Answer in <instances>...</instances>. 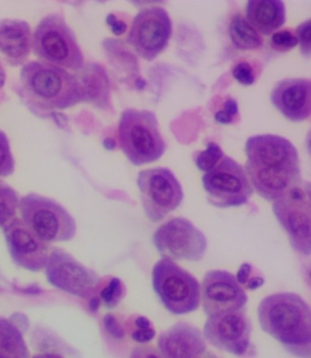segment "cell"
I'll use <instances>...</instances> for the list:
<instances>
[{"mask_svg": "<svg viewBox=\"0 0 311 358\" xmlns=\"http://www.w3.org/2000/svg\"><path fill=\"white\" fill-rule=\"evenodd\" d=\"M246 173L253 189L274 202L302 183L297 148L285 137L258 134L247 139Z\"/></svg>", "mask_w": 311, "mask_h": 358, "instance_id": "obj_1", "label": "cell"}, {"mask_svg": "<svg viewBox=\"0 0 311 358\" xmlns=\"http://www.w3.org/2000/svg\"><path fill=\"white\" fill-rule=\"evenodd\" d=\"M20 97L33 113L46 116L76 106L85 100L79 80L64 69L31 62L20 70Z\"/></svg>", "mask_w": 311, "mask_h": 358, "instance_id": "obj_2", "label": "cell"}, {"mask_svg": "<svg viewBox=\"0 0 311 358\" xmlns=\"http://www.w3.org/2000/svg\"><path fill=\"white\" fill-rule=\"evenodd\" d=\"M260 327L290 354L309 358L311 352V312L309 304L294 292L268 295L258 307Z\"/></svg>", "mask_w": 311, "mask_h": 358, "instance_id": "obj_3", "label": "cell"}, {"mask_svg": "<svg viewBox=\"0 0 311 358\" xmlns=\"http://www.w3.org/2000/svg\"><path fill=\"white\" fill-rule=\"evenodd\" d=\"M118 138L122 152L134 166L155 162L166 150L157 115L148 110H124L120 118Z\"/></svg>", "mask_w": 311, "mask_h": 358, "instance_id": "obj_4", "label": "cell"}, {"mask_svg": "<svg viewBox=\"0 0 311 358\" xmlns=\"http://www.w3.org/2000/svg\"><path fill=\"white\" fill-rule=\"evenodd\" d=\"M32 48L45 64L71 71L85 67L82 48L62 15L50 14L41 20L32 36Z\"/></svg>", "mask_w": 311, "mask_h": 358, "instance_id": "obj_5", "label": "cell"}, {"mask_svg": "<svg viewBox=\"0 0 311 358\" xmlns=\"http://www.w3.org/2000/svg\"><path fill=\"white\" fill-rule=\"evenodd\" d=\"M19 208L24 224L45 243H62L75 237V220L54 199L28 194L20 199Z\"/></svg>", "mask_w": 311, "mask_h": 358, "instance_id": "obj_6", "label": "cell"}, {"mask_svg": "<svg viewBox=\"0 0 311 358\" xmlns=\"http://www.w3.org/2000/svg\"><path fill=\"white\" fill-rule=\"evenodd\" d=\"M152 287L170 313L187 315L199 308L201 292L198 280L168 258L155 264L152 273Z\"/></svg>", "mask_w": 311, "mask_h": 358, "instance_id": "obj_7", "label": "cell"}, {"mask_svg": "<svg viewBox=\"0 0 311 358\" xmlns=\"http://www.w3.org/2000/svg\"><path fill=\"white\" fill-rule=\"evenodd\" d=\"M273 213L288 235L296 252L310 256L311 252L310 185L303 182L282 198L274 201Z\"/></svg>", "mask_w": 311, "mask_h": 358, "instance_id": "obj_8", "label": "cell"}, {"mask_svg": "<svg viewBox=\"0 0 311 358\" xmlns=\"http://www.w3.org/2000/svg\"><path fill=\"white\" fill-rule=\"evenodd\" d=\"M203 186L208 202L219 208L247 204L254 193L246 170L233 158L226 156L214 169L205 173Z\"/></svg>", "mask_w": 311, "mask_h": 358, "instance_id": "obj_9", "label": "cell"}, {"mask_svg": "<svg viewBox=\"0 0 311 358\" xmlns=\"http://www.w3.org/2000/svg\"><path fill=\"white\" fill-rule=\"evenodd\" d=\"M140 201L146 217L159 222L182 204L184 199L180 182L171 170L154 168L142 170L137 178Z\"/></svg>", "mask_w": 311, "mask_h": 358, "instance_id": "obj_10", "label": "cell"}, {"mask_svg": "<svg viewBox=\"0 0 311 358\" xmlns=\"http://www.w3.org/2000/svg\"><path fill=\"white\" fill-rule=\"evenodd\" d=\"M163 258L199 262L205 257L208 240L190 220L175 217L163 224L152 237Z\"/></svg>", "mask_w": 311, "mask_h": 358, "instance_id": "obj_11", "label": "cell"}, {"mask_svg": "<svg viewBox=\"0 0 311 358\" xmlns=\"http://www.w3.org/2000/svg\"><path fill=\"white\" fill-rule=\"evenodd\" d=\"M172 22L161 7L143 8L131 23L128 41L140 58L152 61L168 46Z\"/></svg>", "mask_w": 311, "mask_h": 358, "instance_id": "obj_12", "label": "cell"}, {"mask_svg": "<svg viewBox=\"0 0 311 358\" xmlns=\"http://www.w3.org/2000/svg\"><path fill=\"white\" fill-rule=\"evenodd\" d=\"M252 324L246 309L209 316L204 327L205 338L215 348L242 357L250 345Z\"/></svg>", "mask_w": 311, "mask_h": 358, "instance_id": "obj_13", "label": "cell"}, {"mask_svg": "<svg viewBox=\"0 0 311 358\" xmlns=\"http://www.w3.org/2000/svg\"><path fill=\"white\" fill-rule=\"evenodd\" d=\"M45 268L50 285L80 298L91 295L100 280L94 271L59 249H53L50 252Z\"/></svg>", "mask_w": 311, "mask_h": 358, "instance_id": "obj_14", "label": "cell"}, {"mask_svg": "<svg viewBox=\"0 0 311 358\" xmlns=\"http://www.w3.org/2000/svg\"><path fill=\"white\" fill-rule=\"evenodd\" d=\"M201 299L205 315L236 311L245 308L247 295L232 273L226 271H208L203 280Z\"/></svg>", "mask_w": 311, "mask_h": 358, "instance_id": "obj_15", "label": "cell"}, {"mask_svg": "<svg viewBox=\"0 0 311 358\" xmlns=\"http://www.w3.org/2000/svg\"><path fill=\"white\" fill-rule=\"evenodd\" d=\"M4 236L10 257L17 266L33 273L46 267L49 245L33 234L22 220L16 217L6 226Z\"/></svg>", "mask_w": 311, "mask_h": 358, "instance_id": "obj_16", "label": "cell"}, {"mask_svg": "<svg viewBox=\"0 0 311 358\" xmlns=\"http://www.w3.org/2000/svg\"><path fill=\"white\" fill-rule=\"evenodd\" d=\"M271 103L281 115L292 122H303L311 112V83L309 79L280 80L271 92Z\"/></svg>", "mask_w": 311, "mask_h": 358, "instance_id": "obj_17", "label": "cell"}, {"mask_svg": "<svg viewBox=\"0 0 311 358\" xmlns=\"http://www.w3.org/2000/svg\"><path fill=\"white\" fill-rule=\"evenodd\" d=\"M157 344L163 358H199L206 349L201 331L184 322L161 333Z\"/></svg>", "mask_w": 311, "mask_h": 358, "instance_id": "obj_18", "label": "cell"}, {"mask_svg": "<svg viewBox=\"0 0 311 358\" xmlns=\"http://www.w3.org/2000/svg\"><path fill=\"white\" fill-rule=\"evenodd\" d=\"M32 48L31 28L25 20H0V55L11 66H20Z\"/></svg>", "mask_w": 311, "mask_h": 358, "instance_id": "obj_19", "label": "cell"}, {"mask_svg": "<svg viewBox=\"0 0 311 358\" xmlns=\"http://www.w3.org/2000/svg\"><path fill=\"white\" fill-rule=\"evenodd\" d=\"M247 20L259 34L270 35L286 22L285 3L280 0H250Z\"/></svg>", "mask_w": 311, "mask_h": 358, "instance_id": "obj_20", "label": "cell"}, {"mask_svg": "<svg viewBox=\"0 0 311 358\" xmlns=\"http://www.w3.org/2000/svg\"><path fill=\"white\" fill-rule=\"evenodd\" d=\"M29 352L19 327L0 317V358H29Z\"/></svg>", "mask_w": 311, "mask_h": 358, "instance_id": "obj_21", "label": "cell"}, {"mask_svg": "<svg viewBox=\"0 0 311 358\" xmlns=\"http://www.w3.org/2000/svg\"><path fill=\"white\" fill-rule=\"evenodd\" d=\"M229 35L239 50H256L262 47L263 38L241 14H236L229 24Z\"/></svg>", "mask_w": 311, "mask_h": 358, "instance_id": "obj_22", "label": "cell"}, {"mask_svg": "<svg viewBox=\"0 0 311 358\" xmlns=\"http://www.w3.org/2000/svg\"><path fill=\"white\" fill-rule=\"evenodd\" d=\"M20 201L17 191L0 180V228L4 229L15 219Z\"/></svg>", "mask_w": 311, "mask_h": 358, "instance_id": "obj_23", "label": "cell"}, {"mask_svg": "<svg viewBox=\"0 0 311 358\" xmlns=\"http://www.w3.org/2000/svg\"><path fill=\"white\" fill-rule=\"evenodd\" d=\"M225 157L222 149L214 142H209L205 151L194 154V162L199 170L204 172L210 171Z\"/></svg>", "mask_w": 311, "mask_h": 358, "instance_id": "obj_24", "label": "cell"}, {"mask_svg": "<svg viewBox=\"0 0 311 358\" xmlns=\"http://www.w3.org/2000/svg\"><path fill=\"white\" fill-rule=\"evenodd\" d=\"M15 172V159L7 134L0 130V178H7Z\"/></svg>", "mask_w": 311, "mask_h": 358, "instance_id": "obj_25", "label": "cell"}, {"mask_svg": "<svg viewBox=\"0 0 311 358\" xmlns=\"http://www.w3.org/2000/svg\"><path fill=\"white\" fill-rule=\"evenodd\" d=\"M125 295V286L121 280L113 278L109 285L101 292V296L109 308L117 306Z\"/></svg>", "mask_w": 311, "mask_h": 358, "instance_id": "obj_26", "label": "cell"}, {"mask_svg": "<svg viewBox=\"0 0 311 358\" xmlns=\"http://www.w3.org/2000/svg\"><path fill=\"white\" fill-rule=\"evenodd\" d=\"M298 38L290 31H280L275 32L271 38V45L273 49L279 52H289L297 46Z\"/></svg>", "mask_w": 311, "mask_h": 358, "instance_id": "obj_27", "label": "cell"}, {"mask_svg": "<svg viewBox=\"0 0 311 358\" xmlns=\"http://www.w3.org/2000/svg\"><path fill=\"white\" fill-rule=\"evenodd\" d=\"M310 20L302 22L296 31V36L298 38V43H300L301 55L310 58L311 52L310 45Z\"/></svg>", "mask_w": 311, "mask_h": 358, "instance_id": "obj_28", "label": "cell"}, {"mask_svg": "<svg viewBox=\"0 0 311 358\" xmlns=\"http://www.w3.org/2000/svg\"><path fill=\"white\" fill-rule=\"evenodd\" d=\"M233 77L243 85H251L255 83L253 68L248 62H240L233 69Z\"/></svg>", "mask_w": 311, "mask_h": 358, "instance_id": "obj_29", "label": "cell"}, {"mask_svg": "<svg viewBox=\"0 0 311 358\" xmlns=\"http://www.w3.org/2000/svg\"><path fill=\"white\" fill-rule=\"evenodd\" d=\"M238 106L236 101L233 99H229L226 101L224 109L215 113V120L218 123L229 124L233 123L235 116L238 115Z\"/></svg>", "mask_w": 311, "mask_h": 358, "instance_id": "obj_30", "label": "cell"}, {"mask_svg": "<svg viewBox=\"0 0 311 358\" xmlns=\"http://www.w3.org/2000/svg\"><path fill=\"white\" fill-rule=\"evenodd\" d=\"M131 358H163L160 352L154 347H139L131 352Z\"/></svg>", "mask_w": 311, "mask_h": 358, "instance_id": "obj_31", "label": "cell"}, {"mask_svg": "<svg viewBox=\"0 0 311 358\" xmlns=\"http://www.w3.org/2000/svg\"><path fill=\"white\" fill-rule=\"evenodd\" d=\"M154 336L155 331L152 327L134 331L133 335H131L134 341L140 343V344H145V343L152 341Z\"/></svg>", "mask_w": 311, "mask_h": 358, "instance_id": "obj_32", "label": "cell"}, {"mask_svg": "<svg viewBox=\"0 0 311 358\" xmlns=\"http://www.w3.org/2000/svg\"><path fill=\"white\" fill-rule=\"evenodd\" d=\"M253 267L249 264H244L241 265L240 268L238 271V276H236V280H238L239 285H247L248 280L250 279L251 273H252Z\"/></svg>", "mask_w": 311, "mask_h": 358, "instance_id": "obj_33", "label": "cell"}, {"mask_svg": "<svg viewBox=\"0 0 311 358\" xmlns=\"http://www.w3.org/2000/svg\"><path fill=\"white\" fill-rule=\"evenodd\" d=\"M106 324L108 329H109L110 333H112V335L117 337L122 336V331L121 327H119L117 322H116L115 319L113 318V316H106Z\"/></svg>", "mask_w": 311, "mask_h": 358, "instance_id": "obj_34", "label": "cell"}, {"mask_svg": "<svg viewBox=\"0 0 311 358\" xmlns=\"http://www.w3.org/2000/svg\"><path fill=\"white\" fill-rule=\"evenodd\" d=\"M109 24L113 27V32H115V34L118 35L124 34L125 29H126V24L117 22V20H116V17L113 16V15L109 16Z\"/></svg>", "mask_w": 311, "mask_h": 358, "instance_id": "obj_35", "label": "cell"}, {"mask_svg": "<svg viewBox=\"0 0 311 358\" xmlns=\"http://www.w3.org/2000/svg\"><path fill=\"white\" fill-rule=\"evenodd\" d=\"M263 285H264V279L260 276H255L248 280L246 287L249 290H256V289L261 287Z\"/></svg>", "mask_w": 311, "mask_h": 358, "instance_id": "obj_36", "label": "cell"}, {"mask_svg": "<svg viewBox=\"0 0 311 358\" xmlns=\"http://www.w3.org/2000/svg\"><path fill=\"white\" fill-rule=\"evenodd\" d=\"M136 324L137 327H138V329H145V328L152 327V323L149 321V319L143 317V316H140V317L136 319Z\"/></svg>", "mask_w": 311, "mask_h": 358, "instance_id": "obj_37", "label": "cell"}, {"mask_svg": "<svg viewBox=\"0 0 311 358\" xmlns=\"http://www.w3.org/2000/svg\"><path fill=\"white\" fill-rule=\"evenodd\" d=\"M32 358H64L61 356V355L54 354V353H44L40 355H36L35 357Z\"/></svg>", "mask_w": 311, "mask_h": 358, "instance_id": "obj_38", "label": "cell"}, {"mask_svg": "<svg viewBox=\"0 0 311 358\" xmlns=\"http://www.w3.org/2000/svg\"><path fill=\"white\" fill-rule=\"evenodd\" d=\"M6 83V73L4 69L0 65V92L4 88Z\"/></svg>", "mask_w": 311, "mask_h": 358, "instance_id": "obj_39", "label": "cell"}, {"mask_svg": "<svg viewBox=\"0 0 311 358\" xmlns=\"http://www.w3.org/2000/svg\"><path fill=\"white\" fill-rule=\"evenodd\" d=\"M199 358H217V357L215 356V355L212 354V353H205L202 355L201 357H200Z\"/></svg>", "mask_w": 311, "mask_h": 358, "instance_id": "obj_40", "label": "cell"}]
</instances>
